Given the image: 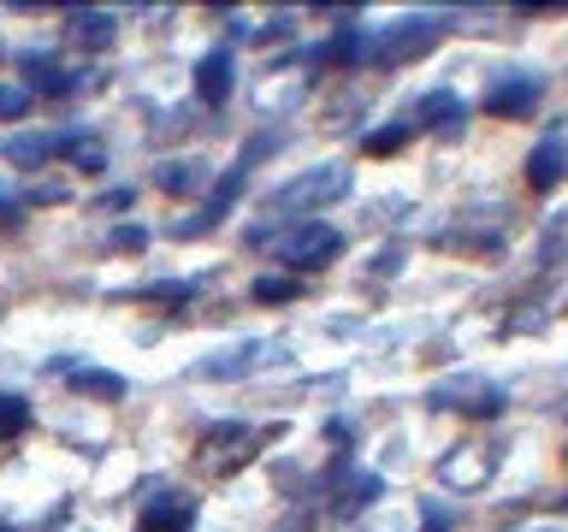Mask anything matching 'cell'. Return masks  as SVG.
<instances>
[{
	"mask_svg": "<svg viewBox=\"0 0 568 532\" xmlns=\"http://www.w3.org/2000/svg\"><path fill=\"white\" fill-rule=\"evenodd\" d=\"M337 195H349V166H308L296 172L291 184H278L273 195H266V213H308V207H326L337 202Z\"/></svg>",
	"mask_w": 568,
	"mask_h": 532,
	"instance_id": "6da1fadb",
	"label": "cell"
},
{
	"mask_svg": "<svg viewBox=\"0 0 568 532\" xmlns=\"http://www.w3.org/2000/svg\"><path fill=\"white\" fill-rule=\"evenodd\" d=\"M266 432H255V426H243V420H220V426H207L202 443H195V468H202L207 479H225V473H237L243 461H255V443Z\"/></svg>",
	"mask_w": 568,
	"mask_h": 532,
	"instance_id": "7a4b0ae2",
	"label": "cell"
},
{
	"mask_svg": "<svg viewBox=\"0 0 568 532\" xmlns=\"http://www.w3.org/2000/svg\"><path fill=\"white\" fill-rule=\"evenodd\" d=\"M438 35H444V18H397V24H385V35H373V65H408V60H420V53H433L438 48Z\"/></svg>",
	"mask_w": 568,
	"mask_h": 532,
	"instance_id": "3957f363",
	"label": "cell"
},
{
	"mask_svg": "<svg viewBox=\"0 0 568 532\" xmlns=\"http://www.w3.org/2000/svg\"><path fill=\"white\" fill-rule=\"evenodd\" d=\"M337 248H344L337 225H326V219H302V225H291V237L278 243V260H284V266H302V273H320V266L337 260Z\"/></svg>",
	"mask_w": 568,
	"mask_h": 532,
	"instance_id": "277c9868",
	"label": "cell"
},
{
	"mask_svg": "<svg viewBox=\"0 0 568 532\" xmlns=\"http://www.w3.org/2000/svg\"><path fill=\"white\" fill-rule=\"evenodd\" d=\"M273 361H284V344H273V337H248V344H237V349L207 355V361L195 367V379L231 385V379H248V372H261V367H273Z\"/></svg>",
	"mask_w": 568,
	"mask_h": 532,
	"instance_id": "5b68a950",
	"label": "cell"
},
{
	"mask_svg": "<svg viewBox=\"0 0 568 532\" xmlns=\"http://www.w3.org/2000/svg\"><path fill=\"white\" fill-rule=\"evenodd\" d=\"M426 402L433 408H462V415H474V420H497L509 397L491 379H468V372H462V379H444V385L426 390Z\"/></svg>",
	"mask_w": 568,
	"mask_h": 532,
	"instance_id": "8992f818",
	"label": "cell"
},
{
	"mask_svg": "<svg viewBox=\"0 0 568 532\" xmlns=\"http://www.w3.org/2000/svg\"><path fill=\"white\" fill-rule=\"evenodd\" d=\"M491 473H497V450H491V443H456V450L438 461V479L450 491H479Z\"/></svg>",
	"mask_w": 568,
	"mask_h": 532,
	"instance_id": "52a82bcc",
	"label": "cell"
},
{
	"mask_svg": "<svg viewBox=\"0 0 568 532\" xmlns=\"http://www.w3.org/2000/svg\"><path fill=\"white\" fill-rule=\"evenodd\" d=\"M243 166H231L225 177H213V184H207V202H202V213H195V219H178V237H207V231L213 225H220L225 219V213H231V202H237V195H243Z\"/></svg>",
	"mask_w": 568,
	"mask_h": 532,
	"instance_id": "ba28073f",
	"label": "cell"
},
{
	"mask_svg": "<svg viewBox=\"0 0 568 532\" xmlns=\"http://www.w3.org/2000/svg\"><path fill=\"white\" fill-rule=\"evenodd\" d=\"M539 106V78H504L486 89V113L491 119H527Z\"/></svg>",
	"mask_w": 568,
	"mask_h": 532,
	"instance_id": "9c48e42d",
	"label": "cell"
},
{
	"mask_svg": "<svg viewBox=\"0 0 568 532\" xmlns=\"http://www.w3.org/2000/svg\"><path fill=\"white\" fill-rule=\"evenodd\" d=\"M231 83H237V60H231V48H213L207 60L195 65V95H202L207 106H225Z\"/></svg>",
	"mask_w": 568,
	"mask_h": 532,
	"instance_id": "30bf717a",
	"label": "cell"
},
{
	"mask_svg": "<svg viewBox=\"0 0 568 532\" xmlns=\"http://www.w3.org/2000/svg\"><path fill=\"white\" fill-rule=\"evenodd\" d=\"M190 521H195V503H190V497H166V503H149V509H142L136 532H190Z\"/></svg>",
	"mask_w": 568,
	"mask_h": 532,
	"instance_id": "8fae6325",
	"label": "cell"
},
{
	"mask_svg": "<svg viewBox=\"0 0 568 532\" xmlns=\"http://www.w3.org/2000/svg\"><path fill=\"white\" fill-rule=\"evenodd\" d=\"M420 119L433 124L438 136H462V119H468V106H462L450 89H433V95H420Z\"/></svg>",
	"mask_w": 568,
	"mask_h": 532,
	"instance_id": "7c38bea8",
	"label": "cell"
},
{
	"mask_svg": "<svg viewBox=\"0 0 568 532\" xmlns=\"http://www.w3.org/2000/svg\"><path fill=\"white\" fill-rule=\"evenodd\" d=\"M60 154V136H48V131H18L7 136V166H42V160Z\"/></svg>",
	"mask_w": 568,
	"mask_h": 532,
	"instance_id": "4fadbf2b",
	"label": "cell"
},
{
	"mask_svg": "<svg viewBox=\"0 0 568 532\" xmlns=\"http://www.w3.org/2000/svg\"><path fill=\"white\" fill-rule=\"evenodd\" d=\"M373 497H385L379 473H344V479H337V514H362Z\"/></svg>",
	"mask_w": 568,
	"mask_h": 532,
	"instance_id": "5bb4252c",
	"label": "cell"
},
{
	"mask_svg": "<svg viewBox=\"0 0 568 532\" xmlns=\"http://www.w3.org/2000/svg\"><path fill=\"white\" fill-rule=\"evenodd\" d=\"M562 172H568L562 142H539V149H532V160H527V184H532V190H557Z\"/></svg>",
	"mask_w": 568,
	"mask_h": 532,
	"instance_id": "9a60e30c",
	"label": "cell"
},
{
	"mask_svg": "<svg viewBox=\"0 0 568 532\" xmlns=\"http://www.w3.org/2000/svg\"><path fill=\"white\" fill-rule=\"evenodd\" d=\"M24 78H30V89H42V95H65L71 89V71L53 60V53H24Z\"/></svg>",
	"mask_w": 568,
	"mask_h": 532,
	"instance_id": "2e32d148",
	"label": "cell"
},
{
	"mask_svg": "<svg viewBox=\"0 0 568 532\" xmlns=\"http://www.w3.org/2000/svg\"><path fill=\"white\" fill-rule=\"evenodd\" d=\"M71 390L78 397H101V402H119L124 397V379L106 367H71Z\"/></svg>",
	"mask_w": 568,
	"mask_h": 532,
	"instance_id": "e0dca14e",
	"label": "cell"
},
{
	"mask_svg": "<svg viewBox=\"0 0 568 532\" xmlns=\"http://www.w3.org/2000/svg\"><path fill=\"white\" fill-rule=\"evenodd\" d=\"M213 177L202 160H172V166H160V190L166 195H190V190H207Z\"/></svg>",
	"mask_w": 568,
	"mask_h": 532,
	"instance_id": "ac0fdd59",
	"label": "cell"
},
{
	"mask_svg": "<svg viewBox=\"0 0 568 532\" xmlns=\"http://www.w3.org/2000/svg\"><path fill=\"white\" fill-rule=\"evenodd\" d=\"M60 154H65L78 172H101V166H106L101 136H89V131H71V136H60Z\"/></svg>",
	"mask_w": 568,
	"mask_h": 532,
	"instance_id": "d6986e66",
	"label": "cell"
},
{
	"mask_svg": "<svg viewBox=\"0 0 568 532\" xmlns=\"http://www.w3.org/2000/svg\"><path fill=\"white\" fill-rule=\"evenodd\" d=\"M113 24H119L113 12H71V35H78L83 48H106L113 42Z\"/></svg>",
	"mask_w": 568,
	"mask_h": 532,
	"instance_id": "ffe728a7",
	"label": "cell"
},
{
	"mask_svg": "<svg viewBox=\"0 0 568 532\" xmlns=\"http://www.w3.org/2000/svg\"><path fill=\"white\" fill-rule=\"evenodd\" d=\"M403 142H408V124H385V131H367L362 136V154L367 160H385V154H397Z\"/></svg>",
	"mask_w": 568,
	"mask_h": 532,
	"instance_id": "44dd1931",
	"label": "cell"
},
{
	"mask_svg": "<svg viewBox=\"0 0 568 532\" xmlns=\"http://www.w3.org/2000/svg\"><path fill=\"white\" fill-rule=\"evenodd\" d=\"M30 426V402L24 397H0V438H18Z\"/></svg>",
	"mask_w": 568,
	"mask_h": 532,
	"instance_id": "7402d4cb",
	"label": "cell"
},
{
	"mask_svg": "<svg viewBox=\"0 0 568 532\" xmlns=\"http://www.w3.org/2000/svg\"><path fill=\"white\" fill-rule=\"evenodd\" d=\"M24 113H30V89L0 83V124H7V119H24Z\"/></svg>",
	"mask_w": 568,
	"mask_h": 532,
	"instance_id": "603a6c76",
	"label": "cell"
},
{
	"mask_svg": "<svg viewBox=\"0 0 568 532\" xmlns=\"http://www.w3.org/2000/svg\"><path fill=\"white\" fill-rule=\"evenodd\" d=\"M142 296L149 301H195V284L190 278H166V284H149Z\"/></svg>",
	"mask_w": 568,
	"mask_h": 532,
	"instance_id": "cb8c5ba5",
	"label": "cell"
},
{
	"mask_svg": "<svg viewBox=\"0 0 568 532\" xmlns=\"http://www.w3.org/2000/svg\"><path fill=\"white\" fill-rule=\"evenodd\" d=\"M296 278H255V301H291Z\"/></svg>",
	"mask_w": 568,
	"mask_h": 532,
	"instance_id": "d4e9b609",
	"label": "cell"
},
{
	"mask_svg": "<svg viewBox=\"0 0 568 532\" xmlns=\"http://www.w3.org/2000/svg\"><path fill=\"white\" fill-rule=\"evenodd\" d=\"M113 248L136 255V248H149V231H142V225H119V231H113Z\"/></svg>",
	"mask_w": 568,
	"mask_h": 532,
	"instance_id": "484cf974",
	"label": "cell"
},
{
	"mask_svg": "<svg viewBox=\"0 0 568 532\" xmlns=\"http://www.w3.org/2000/svg\"><path fill=\"white\" fill-rule=\"evenodd\" d=\"M0 231H18V195H0Z\"/></svg>",
	"mask_w": 568,
	"mask_h": 532,
	"instance_id": "4316f807",
	"label": "cell"
},
{
	"mask_svg": "<svg viewBox=\"0 0 568 532\" xmlns=\"http://www.w3.org/2000/svg\"><path fill=\"white\" fill-rule=\"evenodd\" d=\"M101 207H106V213H113V207H131V190H113V195H101V202H95V213H101Z\"/></svg>",
	"mask_w": 568,
	"mask_h": 532,
	"instance_id": "83f0119b",
	"label": "cell"
},
{
	"mask_svg": "<svg viewBox=\"0 0 568 532\" xmlns=\"http://www.w3.org/2000/svg\"><path fill=\"white\" fill-rule=\"evenodd\" d=\"M30 202H65V190H60V184H36Z\"/></svg>",
	"mask_w": 568,
	"mask_h": 532,
	"instance_id": "f1b7e54d",
	"label": "cell"
},
{
	"mask_svg": "<svg viewBox=\"0 0 568 532\" xmlns=\"http://www.w3.org/2000/svg\"><path fill=\"white\" fill-rule=\"evenodd\" d=\"M426 532H450V514H444V509H426Z\"/></svg>",
	"mask_w": 568,
	"mask_h": 532,
	"instance_id": "f546056e",
	"label": "cell"
},
{
	"mask_svg": "<svg viewBox=\"0 0 568 532\" xmlns=\"http://www.w3.org/2000/svg\"><path fill=\"white\" fill-rule=\"evenodd\" d=\"M349 438H355V432H349L344 420H332V426H326V443H349Z\"/></svg>",
	"mask_w": 568,
	"mask_h": 532,
	"instance_id": "4dcf8cb0",
	"label": "cell"
},
{
	"mask_svg": "<svg viewBox=\"0 0 568 532\" xmlns=\"http://www.w3.org/2000/svg\"><path fill=\"white\" fill-rule=\"evenodd\" d=\"M562 503H568V497H562Z\"/></svg>",
	"mask_w": 568,
	"mask_h": 532,
	"instance_id": "1f68e13d",
	"label": "cell"
},
{
	"mask_svg": "<svg viewBox=\"0 0 568 532\" xmlns=\"http://www.w3.org/2000/svg\"><path fill=\"white\" fill-rule=\"evenodd\" d=\"M0 532H7V526H0Z\"/></svg>",
	"mask_w": 568,
	"mask_h": 532,
	"instance_id": "d6a6232c",
	"label": "cell"
},
{
	"mask_svg": "<svg viewBox=\"0 0 568 532\" xmlns=\"http://www.w3.org/2000/svg\"><path fill=\"white\" fill-rule=\"evenodd\" d=\"M562 408H568V402H562Z\"/></svg>",
	"mask_w": 568,
	"mask_h": 532,
	"instance_id": "836d02e7",
	"label": "cell"
}]
</instances>
